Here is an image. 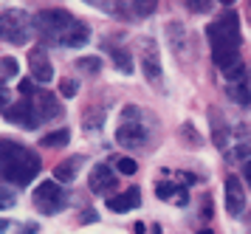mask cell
Listing matches in <instances>:
<instances>
[{
  "label": "cell",
  "mask_w": 251,
  "mask_h": 234,
  "mask_svg": "<svg viewBox=\"0 0 251 234\" xmlns=\"http://www.w3.org/2000/svg\"><path fill=\"white\" fill-rule=\"evenodd\" d=\"M209 45H212V59L220 71H228L240 62V20L237 11L228 9L226 14H220L209 28Z\"/></svg>",
  "instance_id": "6da1fadb"
},
{
  "label": "cell",
  "mask_w": 251,
  "mask_h": 234,
  "mask_svg": "<svg viewBox=\"0 0 251 234\" xmlns=\"http://www.w3.org/2000/svg\"><path fill=\"white\" fill-rule=\"evenodd\" d=\"M40 156L28 147L17 144L12 138H0V178L14 183V186H25L37 178L40 172Z\"/></svg>",
  "instance_id": "7a4b0ae2"
},
{
  "label": "cell",
  "mask_w": 251,
  "mask_h": 234,
  "mask_svg": "<svg viewBox=\"0 0 251 234\" xmlns=\"http://www.w3.org/2000/svg\"><path fill=\"white\" fill-rule=\"evenodd\" d=\"M147 138H150V130H147V122H144V113L138 110L136 104L125 107L122 124L116 130V144L127 147V150H144Z\"/></svg>",
  "instance_id": "3957f363"
},
{
  "label": "cell",
  "mask_w": 251,
  "mask_h": 234,
  "mask_svg": "<svg viewBox=\"0 0 251 234\" xmlns=\"http://www.w3.org/2000/svg\"><path fill=\"white\" fill-rule=\"evenodd\" d=\"M0 40L9 45H25L31 40V17L23 9L0 11Z\"/></svg>",
  "instance_id": "277c9868"
},
{
  "label": "cell",
  "mask_w": 251,
  "mask_h": 234,
  "mask_svg": "<svg viewBox=\"0 0 251 234\" xmlns=\"http://www.w3.org/2000/svg\"><path fill=\"white\" fill-rule=\"evenodd\" d=\"M76 20L74 14H68L65 9H43L34 14V28L40 31V37L43 40H48V43H57L62 40V34L71 28V23Z\"/></svg>",
  "instance_id": "5b68a950"
},
{
  "label": "cell",
  "mask_w": 251,
  "mask_h": 234,
  "mask_svg": "<svg viewBox=\"0 0 251 234\" xmlns=\"http://www.w3.org/2000/svg\"><path fill=\"white\" fill-rule=\"evenodd\" d=\"M68 203V192L59 186L57 181H43L34 189V206L43 214H59Z\"/></svg>",
  "instance_id": "8992f818"
},
{
  "label": "cell",
  "mask_w": 251,
  "mask_h": 234,
  "mask_svg": "<svg viewBox=\"0 0 251 234\" xmlns=\"http://www.w3.org/2000/svg\"><path fill=\"white\" fill-rule=\"evenodd\" d=\"M6 122L17 124V127H23V130H34L37 124H40V116H37V110H34L31 96H28V99H17L14 104H9Z\"/></svg>",
  "instance_id": "52a82bcc"
},
{
  "label": "cell",
  "mask_w": 251,
  "mask_h": 234,
  "mask_svg": "<svg viewBox=\"0 0 251 234\" xmlns=\"http://www.w3.org/2000/svg\"><path fill=\"white\" fill-rule=\"evenodd\" d=\"M141 62H144V77H147V82L161 85V56H158L155 43L150 37L141 40Z\"/></svg>",
  "instance_id": "ba28073f"
},
{
  "label": "cell",
  "mask_w": 251,
  "mask_h": 234,
  "mask_svg": "<svg viewBox=\"0 0 251 234\" xmlns=\"http://www.w3.org/2000/svg\"><path fill=\"white\" fill-rule=\"evenodd\" d=\"M31 102H34V110L37 116H40V124L48 122V119H59L62 116V104L57 102V96L54 93H48V90H34L31 93Z\"/></svg>",
  "instance_id": "9c48e42d"
},
{
  "label": "cell",
  "mask_w": 251,
  "mask_h": 234,
  "mask_svg": "<svg viewBox=\"0 0 251 234\" xmlns=\"http://www.w3.org/2000/svg\"><path fill=\"white\" fill-rule=\"evenodd\" d=\"M88 186H91L93 195H110L116 189V172L107 164H96L88 178Z\"/></svg>",
  "instance_id": "30bf717a"
},
{
  "label": "cell",
  "mask_w": 251,
  "mask_h": 234,
  "mask_svg": "<svg viewBox=\"0 0 251 234\" xmlns=\"http://www.w3.org/2000/svg\"><path fill=\"white\" fill-rule=\"evenodd\" d=\"M28 68H31V79L34 82H51L54 79V68H51V59H48L46 48H31L28 54Z\"/></svg>",
  "instance_id": "8fae6325"
},
{
  "label": "cell",
  "mask_w": 251,
  "mask_h": 234,
  "mask_svg": "<svg viewBox=\"0 0 251 234\" xmlns=\"http://www.w3.org/2000/svg\"><path fill=\"white\" fill-rule=\"evenodd\" d=\"M246 209V195H243V183L237 175H228L226 178V212L231 217H237Z\"/></svg>",
  "instance_id": "7c38bea8"
},
{
  "label": "cell",
  "mask_w": 251,
  "mask_h": 234,
  "mask_svg": "<svg viewBox=\"0 0 251 234\" xmlns=\"http://www.w3.org/2000/svg\"><path fill=\"white\" fill-rule=\"evenodd\" d=\"M141 206V192L138 189H125L122 195H110L107 198V209L110 212H130Z\"/></svg>",
  "instance_id": "4fadbf2b"
},
{
  "label": "cell",
  "mask_w": 251,
  "mask_h": 234,
  "mask_svg": "<svg viewBox=\"0 0 251 234\" xmlns=\"http://www.w3.org/2000/svg\"><path fill=\"white\" fill-rule=\"evenodd\" d=\"M209 124H212V141L217 150L228 147V124L223 119V113H217V107H209Z\"/></svg>",
  "instance_id": "5bb4252c"
},
{
  "label": "cell",
  "mask_w": 251,
  "mask_h": 234,
  "mask_svg": "<svg viewBox=\"0 0 251 234\" xmlns=\"http://www.w3.org/2000/svg\"><path fill=\"white\" fill-rule=\"evenodd\" d=\"M82 164H85L82 156H71V158H65V161H59L57 167H54V178L62 181V183H71V181L79 175Z\"/></svg>",
  "instance_id": "9a60e30c"
},
{
  "label": "cell",
  "mask_w": 251,
  "mask_h": 234,
  "mask_svg": "<svg viewBox=\"0 0 251 234\" xmlns=\"http://www.w3.org/2000/svg\"><path fill=\"white\" fill-rule=\"evenodd\" d=\"M91 40V31H88V26L79 20L71 23V28L65 34H62V40H59V45H68V48H82V45Z\"/></svg>",
  "instance_id": "2e32d148"
},
{
  "label": "cell",
  "mask_w": 251,
  "mask_h": 234,
  "mask_svg": "<svg viewBox=\"0 0 251 234\" xmlns=\"http://www.w3.org/2000/svg\"><path fill=\"white\" fill-rule=\"evenodd\" d=\"M104 51L110 54V59L116 62V68H119L122 74H133V56H130L127 48H119V45H113V43H104Z\"/></svg>",
  "instance_id": "e0dca14e"
},
{
  "label": "cell",
  "mask_w": 251,
  "mask_h": 234,
  "mask_svg": "<svg viewBox=\"0 0 251 234\" xmlns=\"http://www.w3.org/2000/svg\"><path fill=\"white\" fill-rule=\"evenodd\" d=\"M155 195H158L161 201H175L178 206H183V203L189 201V195H186L183 186H178V183H164V181L155 186Z\"/></svg>",
  "instance_id": "ac0fdd59"
},
{
  "label": "cell",
  "mask_w": 251,
  "mask_h": 234,
  "mask_svg": "<svg viewBox=\"0 0 251 234\" xmlns=\"http://www.w3.org/2000/svg\"><path fill=\"white\" fill-rule=\"evenodd\" d=\"M228 96L243 104V107H249L251 104V90H249V79H237V82H228Z\"/></svg>",
  "instance_id": "d6986e66"
},
{
  "label": "cell",
  "mask_w": 251,
  "mask_h": 234,
  "mask_svg": "<svg viewBox=\"0 0 251 234\" xmlns=\"http://www.w3.org/2000/svg\"><path fill=\"white\" fill-rule=\"evenodd\" d=\"M68 141H71V133L62 127V130H54V133L43 135V141H40V144H43V147H62V144H68Z\"/></svg>",
  "instance_id": "ffe728a7"
},
{
  "label": "cell",
  "mask_w": 251,
  "mask_h": 234,
  "mask_svg": "<svg viewBox=\"0 0 251 234\" xmlns=\"http://www.w3.org/2000/svg\"><path fill=\"white\" fill-rule=\"evenodd\" d=\"M17 74H20L17 59H14V56H3V59H0V79H14Z\"/></svg>",
  "instance_id": "44dd1931"
},
{
  "label": "cell",
  "mask_w": 251,
  "mask_h": 234,
  "mask_svg": "<svg viewBox=\"0 0 251 234\" xmlns=\"http://www.w3.org/2000/svg\"><path fill=\"white\" fill-rule=\"evenodd\" d=\"M76 68L85 71V74H99V71H102V62H99L96 56H79V59H76Z\"/></svg>",
  "instance_id": "7402d4cb"
},
{
  "label": "cell",
  "mask_w": 251,
  "mask_h": 234,
  "mask_svg": "<svg viewBox=\"0 0 251 234\" xmlns=\"http://www.w3.org/2000/svg\"><path fill=\"white\" fill-rule=\"evenodd\" d=\"M158 6V0H133V11H136V17H150L152 11Z\"/></svg>",
  "instance_id": "603a6c76"
},
{
  "label": "cell",
  "mask_w": 251,
  "mask_h": 234,
  "mask_svg": "<svg viewBox=\"0 0 251 234\" xmlns=\"http://www.w3.org/2000/svg\"><path fill=\"white\" fill-rule=\"evenodd\" d=\"M116 167H119V172H122V175H136L138 164L133 161V158H119V164H116Z\"/></svg>",
  "instance_id": "cb8c5ba5"
},
{
  "label": "cell",
  "mask_w": 251,
  "mask_h": 234,
  "mask_svg": "<svg viewBox=\"0 0 251 234\" xmlns=\"http://www.w3.org/2000/svg\"><path fill=\"white\" fill-rule=\"evenodd\" d=\"M186 6H189V11H195V14H203V11H209L212 0H186Z\"/></svg>",
  "instance_id": "d4e9b609"
},
{
  "label": "cell",
  "mask_w": 251,
  "mask_h": 234,
  "mask_svg": "<svg viewBox=\"0 0 251 234\" xmlns=\"http://www.w3.org/2000/svg\"><path fill=\"white\" fill-rule=\"evenodd\" d=\"M181 133L186 135V141H189V147H201V135L192 130V124H183L181 127Z\"/></svg>",
  "instance_id": "484cf974"
},
{
  "label": "cell",
  "mask_w": 251,
  "mask_h": 234,
  "mask_svg": "<svg viewBox=\"0 0 251 234\" xmlns=\"http://www.w3.org/2000/svg\"><path fill=\"white\" fill-rule=\"evenodd\" d=\"M17 201V195L12 189H0V209H6V206H14Z\"/></svg>",
  "instance_id": "4316f807"
},
{
  "label": "cell",
  "mask_w": 251,
  "mask_h": 234,
  "mask_svg": "<svg viewBox=\"0 0 251 234\" xmlns=\"http://www.w3.org/2000/svg\"><path fill=\"white\" fill-rule=\"evenodd\" d=\"M0 110H3V113L9 110V90H6L3 82H0Z\"/></svg>",
  "instance_id": "83f0119b"
},
{
  "label": "cell",
  "mask_w": 251,
  "mask_h": 234,
  "mask_svg": "<svg viewBox=\"0 0 251 234\" xmlns=\"http://www.w3.org/2000/svg\"><path fill=\"white\" fill-rule=\"evenodd\" d=\"M74 93H76V82H65V85H62V96H65V99H71Z\"/></svg>",
  "instance_id": "f1b7e54d"
},
{
  "label": "cell",
  "mask_w": 251,
  "mask_h": 234,
  "mask_svg": "<svg viewBox=\"0 0 251 234\" xmlns=\"http://www.w3.org/2000/svg\"><path fill=\"white\" fill-rule=\"evenodd\" d=\"M17 234H37V223H23L17 229Z\"/></svg>",
  "instance_id": "f546056e"
},
{
  "label": "cell",
  "mask_w": 251,
  "mask_h": 234,
  "mask_svg": "<svg viewBox=\"0 0 251 234\" xmlns=\"http://www.w3.org/2000/svg\"><path fill=\"white\" fill-rule=\"evenodd\" d=\"M243 178H246V183H249V189H251V161L243 164Z\"/></svg>",
  "instance_id": "4dcf8cb0"
},
{
  "label": "cell",
  "mask_w": 251,
  "mask_h": 234,
  "mask_svg": "<svg viewBox=\"0 0 251 234\" xmlns=\"http://www.w3.org/2000/svg\"><path fill=\"white\" fill-rule=\"evenodd\" d=\"M79 220H82V223H93V220H96V214H82Z\"/></svg>",
  "instance_id": "1f68e13d"
},
{
  "label": "cell",
  "mask_w": 251,
  "mask_h": 234,
  "mask_svg": "<svg viewBox=\"0 0 251 234\" xmlns=\"http://www.w3.org/2000/svg\"><path fill=\"white\" fill-rule=\"evenodd\" d=\"M6 229H9V220H6V217H0V234H6Z\"/></svg>",
  "instance_id": "d6a6232c"
},
{
  "label": "cell",
  "mask_w": 251,
  "mask_h": 234,
  "mask_svg": "<svg viewBox=\"0 0 251 234\" xmlns=\"http://www.w3.org/2000/svg\"><path fill=\"white\" fill-rule=\"evenodd\" d=\"M220 3H223V6H231V3H234V0H220Z\"/></svg>",
  "instance_id": "836d02e7"
},
{
  "label": "cell",
  "mask_w": 251,
  "mask_h": 234,
  "mask_svg": "<svg viewBox=\"0 0 251 234\" xmlns=\"http://www.w3.org/2000/svg\"><path fill=\"white\" fill-rule=\"evenodd\" d=\"M198 234H215V232H209V229H203V232H198Z\"/></svg>",
  "instance_id": "e575fe53"
}]
</instances>
